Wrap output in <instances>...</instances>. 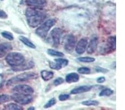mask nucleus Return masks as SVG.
<instances>
[{
	"instance_id": "nucleus-1",
	"label": "nucleus",
	"mask_w": 125,
	"mask_h": 110,
	"mask_svg": "<svg viewBox=\"0 0 125 110\" xmlns=\"http://www.w3.org/2000/svg\"><path fill=\"white\" fill-rule=\"evenodd\" d=\"M26 17L30 27L35 28L43 22L47 17V13L42 9L28 7L26 10Z\"/></svg>"
},
{
	"instance_id": "nucleus-2",
	"label": "nucleus",
	"mask_w": 125,
	"mask_h": 110,
	"mask_svg": "<svg viewBox=\"0 0 125 110\" xmlns=\"http://www.w3.org/2000/svg\"><path fill=\"white\" fill-rule=\"evenodd\" d=\"M39 77V75L37 73L34 72H28L23 73L20 75L16 76L15 77H12L7 82L6 85L11 86L13 84H16L19 82H22L27 81L31 80L37 79Z\"/></svg>"
},
{
	"instance_id": "nucleus-3",
	"label": "nucleus",
	"mask_w": 125,
	"mask_h": 110,
	"mask_svg": "<svg viewBox=\"0 0 125 110\" xmlns=\"http://www.w3.org/2000/svg\"><path fill=\"white\" fill-rule=\"evenodd\" d=\"M6 61L10 66L15 67L22 64L25 61V58L21 53L12 52L7 54L6 57Z\"/></svg>"
},
{
	"instance_id": "nucleus-4",
	"label": "nucleus",
	"mask_w": 125,
	"mask_h": 110,
	"mask_svg": "<svg viewBox=\"0 0 125 110\" xmlns=\"http://www.w3.org/2000/svg\"><path fill=\"white\" fill-rule=\"evenodd\" d=\"M56 22L57 21L55 19L47 20L36 29V33L42 39H45L48 32L52 27L55 25Z\"/></svg>"
},
{
	"instance_id": "nucleus-5",
	"label": "nucleus",
	"mask_w": 125,
	"mask_h": 110,
	"mask_svg": "<svg viewBox=\"0 0 125 110\" xmlns=\"http://www.w3.org/2000/svg\"><path fill=\"white\" fill-rule=\"evenodd\" d=\"M11 100H13L15 102L21 105H27L31 103L33 100V97L31 95H23V94L13 93L11 96Z\"/></svg>"
},
{
	"instance_id": "nucleus-6",
	"label": "nucleus",
	"mask_w": 125,
	"mask_h": 110,
	"mask_svg": "<svg viewBox=\"0 0 125 110\" xmlns=\"http://www.w3.org/2000/svg\"><path fill=\"white\" fill-rule=\"evenodd\" d=\"M76 38L72 34L66 35L63 40V47L64 50L68 52H71L75 47Z\"/></svg>"
},
{
	"instance_id": "nucleus-7",
	"label": "nucleus",
	"mask_w": 125,
	"mask_h": 110,
	"mask_svg": "<svg viewBox=\"0 0 125 110\" xmlns=\"http://www.w3.org/2000/svg\"><path fill=\"white\" fill-rule=\"evenodd\" d=\"M13 92L14 93L23 94V95H32L34 92L32 87L28 85L21 84L17 85L13 88Z\"/></svg>"
},
{
	"instance_id": "nucleus-8",
	"label": "nucleus",
	"mask_w": 125,
	"mask_h": 110,
	"mask_svg": "<svg viewBox=\"0 0 125 110\" xmlns=\"http://www.w3.org/2000/svg\"><path fill=\"white\" fill-rule=\"evenodd\" d=\"M62 33V30L58 27H56L53 29L50 33V37L53 42V45L55 47H58L60 45Z\"/></svg>"
},
{
	"instance_id": "nucleus-9",
	"label": "nucleus",
	"mask_w": 125,
	"mask_h": 110,
	"mask_svg": "<svg viewBox=\"0 0 125 110\" xmlns=\"http://www.w3.org/2000/svg\"><path fill=\"white\" fill-rule=\"evenodd\" d=\"M25 3L28 6L38 9H43L47 5L46 0H25Z\"/></svg>"
},
{
	"instance_id": "nucleus-10",
	"label": "nucleus",
	"mask_w": 125,
	"mask_h": 110,
	"mask_svg": "<svg viewBox=\"0 0 125 110\" xmlns=\"http://www.w3.org/2000/svg\"><path fill=\"white\" fill-rule=\"evenodd\" d=\"M88 45V40L86 38L81 39L76 46V52L78 55H82L86 51Z\"/></svg>"
},
{
	"instance_id": "nucleus-11",
	"label": "nucleus",
	"mask_w": 125,
	"mask_h": 110,
	"mask_svg": "<svg viewBox=\"0 0 125 110\" xmlns=\"http://www.w3.org/2000/svg\"><path fill=\"white\" fill-rule=\"evenodd\" d=\"M116 50V37L111 36L107 40L106 45L104 48L106 53L112 52Z\"/></svg>"
},
{
	"instance_id": "nucleus-12",
	"label": "nucleus",
	"mask_w": 125,
	"mask_h": 110,
	"mask_svg": "<svg viewBox=\"0 0 125 110\" xmlns=\"http://www.w3.org/2000/svg\"><path fill=\"white\" fill-rule=\"evenodd\" d=\"M98 45L97 37H93L90 40L89 43H88L87 46V52L88 54H92L94 53L97 50Z\"/></svg>"
},
{
	"instance_id": "nucleus-13",
	"label": "nucleus",
	"mask_w": 125,
	"mask_h": 110,
	"mask_svg": "<svg viewBox=\"0 0 125 110\" xmlns=\"http://www.w3.org/2000/svg\"><path fill=\"white\" fill-rule=\"evenodd\" d=\"M12 49V45L7 42L0 44V58H2L7 55Z\"/></svg>"
},
{
	"instance_id": "nucleus-14",
	"label": "nucleus",
	"mask_w": 125,
	"mask_h": 110,
	"mask_svg": "<svg viewBox=\"0 0 125 110\" xmlns=\"http://www.w3.org/2000/svg\"><path fill=\"white\" fill-rule=\"evenodd\" d=\"M34 66H35V63L33 61H30L27 62V63H25L24 62L22 64H21L19 66L12 67V70L15 71H21L32 69Z\"/></svg>"
},
{
	"instance_id": "nucleus-15",
	"label": "nucleus",
	"mask_w": 125,
	"mask_h": 110,
	"mask_svg": "<svg viewBox=\"0 0 125 110\" xmlns=\"http://www.w3.org/2000/svg\"><path fill=\"white\" fill-rule=\"evenodd\" d=\"M92 87L91 86H81L72 89L70 93L71 95H77V94L87 92L90 91L92 89Z\"/></svg>"
},
{
	"instance_id": "nucleus-16",
	"label": "nucleus",
	"mask_w": 125,
	"mask_h": 110,
	"mask_svg": "<svg viewBox=\"0 0 125 110\" xmlns=\"http://www.w3.org/2000/svg\"><path fill=\"white\" fill-rule=\"evenodd\" d=\"M80 80V77L78 74L75 72H72L68 73L67 75H66L65 78V81L66 82L68 83H72L77 82Z\"/></svg>"
},
{
	"instance_id": "nucleus-17",
	"label": "nucleus",
	"mask_w": 125,
	"mask_h": 110,
	"mask_svg": "<svg viewBox=\"0 0 125 110\" xmlns=\"http://www.w3.org/2000/svg\"><path fill=\"white\" fill-rule=\"evenodd\" d=\"M41 76L44 81H48L53 77V72L47 70H42L41 72Z\"/></svg>"
},
{
	"instance_id": "nucleus-18",
	"label": "nucleus",
	"mask_w": 125,
	"mask_h": 110,
	"mask_svg": "<svg viewBox=\"0 0 125 110\" xmlns=\"http://www.w3.org/2000/svg\"><path fill=\"white\" fill-rule=\"evenodd\" d=\"M19 40L24 44V45L27 46L29 47V48H31V49H36L35 45H34L29 39H27V37L23 36H20L19 37Z\"/></svg>"
},
{
	"instance_id": "nucleus-19",
	"label": "nucleus",
	"mask_w": 125,
	"mask_h": 110,
	"mask_svg": "<svg viewBox=\"0 0 125 110\" xmlns=\"http://www.w3.org/2000/svg\"><path fill=\"white\" fill-rule=\"evenodd\" d=\"M4 109L5 110H22L23 108L22 106H20V105H18L17 104L15 103H11L6 105L4 107Z\"/></svg>"
},
{
	"instance_id": "nucleus-20",
	"label": "nucleus",
	"mask_w": 125,
	"mask_h": 110,
	"mask_svg": "<svg viewBox=\"0 0 125 110\" xmlns=\"http://www.w3.org/2000/svg\"><path fill=\"white\" fill-rule=\"evenodd\" d=\"M47 53L50 56H56V57H63L64 55L63 53L61 52L56 51L55 50L53 49H48L47 50Z\"/></svg>"
},
{
	"instance_id": "nucleus-21",
	"label": "nucleus",
	"mask_w": 125,
	"mask_h": 110,
	"mask_svg": "<svg viewBox=\"0 0 125 110\" xmlns=\"http://www.w3.org/2000/svg\"><path fill=\"white\" fill-rule=\"evenodd\" d=\"M55 62L57 63L61 68H63L67 66L68 64V60L64 59H56L54 60Z\"/></svg>"
},
{
	"instance_id": "nucleus-22",
	"label": "nucleus",
	"mask_w": 125,
	"mask_h": 110,
	"mask_svg": "<svg viewBox=\"0 0 125 110\" xmlns=\"http://www.w3.org/2000/svg\"><path fill=\"white\" fill-rule=\"evenodd\" d=\"M82 104L83 105L86 106H96L99 105V102L96 101V100H86L82 102Z\"/></svg>"
},
{
	"instance_id": "nucleus-23",
	"label": "nucleus",
	"mask_w": 125,
	"mask_h": 110,
	"mask_svg": "<svg viewBox=\"0 0 125 110\" xmlns=\"http://www.w3.org/2000/svg\"><path fill=\"white\" fill-rule=\"evenodd\" d=\"M77 60H78L80 62H81L91 63L95 61L96 59L94 57H82L78 58Z\"/></svg>"
},
{
	"instance_id": "nucleus-24",
	"label": "nucleus",
	"mask_w": 125,
	"mask_h": 110,
	"mask_svg": "<svg viewBox=\"0 0 125 110\" xmlns=\"http://www.w3.org/2000/svg\"><path fill=\"white\" fill-rule=\"evenodd\" d=\"M114 93V91L110 89H105L102 90L99 93V96H110Z\"/></svg>"
},
{
	"instance_id": "nucleus-25",
	"label": "nucleus",
	"mask_w": 125,
	"mask_h": 110,
	"mask_svg": "<svg viewBox=\"0 0 125 110\" xmlns=\"http://www.w3.org/2000/svg\"><path fill=\"white\" fill-rule=\"evenodd\" d=\"M11 100V97L7 95H0V105L5 103Z\"/></svg>"
},
{
	"instance_id": "nucleus-26",
	"label": "nucleus",
	"mask_w": 125,
	"mask_h": 110,
	"mask_svg": "<svg viewBox=\"0 0 125 110\" xmlns=\"http://www.w3.org/2000/svg\"><path fill=\"white\" fill-rule=\"evenodd\" d=\"M77 71L78 73L80 74H82V75H87V74L90 73L91 70L88 67H80L79 69L77 70Z\"/></svg>"
},
{
	"instance_id": "nucleus-27",
	"label": "nucleus",
	"mask_w": 125,
	"mask_h": 110,
	"mask_svg": "<svg viewBox=\"0 0 125 110\" xmlns=\"http://www.w3.org/2000/svg\"><path fill=\"white\" fill-rule=\"evenodd\" d=\"M1 35L2 36V37L5 38L7 40H9V41H12L13 40V36L11 32L8 31H4L1 33Z\"/></svg>"
},
{
	"instance_id": "nucleus-28",
	"label": "nucleus",
	"mask_w": 125,
	"mask_h": 110,
	"mask_svg": "<svg viewBox=\"0 0 125 110\" xmlns=\"http://www.w3.org/2000/svg\"><path fill=\"white\" fill-rule=\"evenodd\" d=\"M56 103V100L55 98H52V99H50L48 100V102L46 103L45 106H44V108L45 109H48V108H50L52 106H53Z\"/></svg>"
},
{
	"instance_id": "nucleus-29",
	"label": "nucleus",
	"mask_w": 125,
	"mask_h": 110,
	"mask_svg": "<svg viewBox=\"0 0 125 110\" xmlns=\"http://www.w3.org/2000/svg\"><path fill=\"white\" fill-rule=\"evenodd\" d=\"M49 65L50 68L53 70H60L62 69L61 67L57 63H56V62H50Z\"/></svg>"
},
{
	"instance_id": "nucleus-30",
	"label": "nucleus",
	"mask_w": 125,
	"mask_h": 110,
	"mask_svg": "<svg viewBox=\"0 0 125 110\" xmlns=\"http://www.w3.org/2000/svg\"><path fill=\"white\" fill-rule=\"evenodd\" d=\"M64 80L62 77H58L53 81V85L55 86H58L64 82Z\"/></svg>"
},
{
	"instance_id": "nucleus-31",
	"label": "nucleus",
	"mask_w": 125,
	"mask_h": 110,
	"mask_svg": "<svg viewBox=\"0 0 125 110\" xmlns=\"http://www.w3.org/2000/svg\"><path fill=\"white\" fill-rule=\"evenodd\" d=\"M70 95L68 94H61L58 97V99L61 101H64L67 100L70 98Z\"/></svg>"
},
{
	"instance_id": "nucleus-32",
	"label": "nucleus",
	"mask_w": 125,
	"mask_h": 110,
	"mask_svg": "<svg viewBox=\"0 0 125 110\" xmlns=\"http://www.w3.org/2000/svg\"><path fill=\"white\" fill-rule=\"evenodd\" d=\"M96 71L98 72H101V73H107L108 72V70L104 69V68L103 67H97L96 68Z\"/></svg>"
},
{
	"instance_id": "nucleus-33",
	"label": "nucleus",
	"mask_w": 125,
	"mask_h": 110,
	"mask_svg": "<svg viewBox=\"0 0 125 110\" xmlns=\"http://www.w3.org/2000/svg\"><path fill=\"white\" fill-rule=\"evenodd\" d=\"M8 16L7 15V13L5 12V11H3L0 9V19H7Z\"/></svg>"
},
{
	"instance_id": "nucleus-34",
	"label": "nucleus",
	"mask_w": 125,
	"mask_h": 110,
	"mask_svg": "<svg viewBox=\"0 0 125 110\" xmlns=\"http://www.w3.org/2000/svg\"><path fill=\"white\" fill-rule=\"evenodd\" d=\"M106 81V79L105 77H104V76H101V77H100L97 78V82L98 83H102L105 82Z\"/></svg>"
},
{
	"instance_id": "nucleus-35",
	"label": "nucleus",
	"mask_w": 125,
	"mask_h": 110,
	"mask_svg": "<svg viewBox=\"0 0 125 110\" xmlns=\"http://www.w3.org/2000/svg\"><path fill=\"white\" fill-rule=\"evenodd\" d=\"M35 107H29V109H28V110H35Z\"/></svg>"
}]
</instances>
